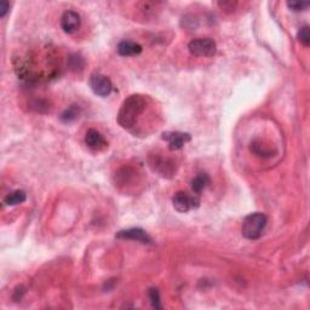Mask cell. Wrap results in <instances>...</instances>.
I'll return each mask as SVG.
<instances>
[{"instance_id": "19", "label": "cell", "mask_w": 310, "mask_h": 310, "mask_svg": "<svg viewBox=\"0 0 310 310\" xmlns=\"http://www.w3.org/2000/svg\"><path fill=\"white\" fill-rule=\"evenodd\" d=\"M287 6L289 9H292L293 11H303V10L308 9L309 3H305V2H288Z\"/></svg>"}, {"instance_id": "18", "label": "cell", "mask_w": 310, "mask_h": 310, "mask_svg": "<svg viewBox=\"0 0 310 310\" xmlns=\"http://www.w3.org/2000/svg\"><path fill=\"white\" fill-rule=\"evenodd\" d=\"M149 299H150L151 306H153L154 309H161L160 295H159V291H158L157 288L149 289Z\"/></svg>"}, {"instance_id": "4", "label": "cell", "mask_w": 310, "mask_h": 310, "mask_svg": "<svg viewBox=\"0 0 310 310\" xmlns=\"http://www.w3.org/2000/svg\"><path fill=\"white\" fill-rule=\"evenodd\" d=\"M91 90L93 91V93L100 97H107L110 95L113 90V84L110 82V79L103 74L95 73L90 76L89 80Z\"/></svg>"}, {"instance_id": "12", "label": "cell", "mask_w": 310, "mask_h": 310, "mask_svg": "<svg viewBox=\"0 0 310 310\" xmlns=\"http://www.w3.org/2000/svg\"><path fill=\"white\" fill-rule=\"evenodd\" d=\"M210 184V177L207 173H199L191 181V189L195 194H200Z\"/></svg>"}, {"instance_id": "9", "label": "cell", "mask_w": 310, "mask_h": 310, "mask_svg": "<svg viewBox=\"0 0 310 310\" xmlns=\"http://www.w3.org/2000/svg\"><path fill=\"white\" fill-rule=\"evenodd\" d=\"M118 239H127V240H134L142 244H150L151 239L149 235L147 234L143 229L141 228H131L126 229V230H120L117 234Z\"/></svg>"}, {"instance_id": "6", "label": "cell", "mask_w": 310, "mask_h": 310, "mask_svg": "<svg viewBox=\"0 0 310 310\" xmlns=\"http://www.w3.org/2000/svg\"><path fill=\"white\" fill-rule=\"evenodd\" d=\"M172 204L178 212L185 214V212L190 211L191 208L198 207L200 200L197 197H191V195L184 193V191H178L172 198Z\"/></svg>"}, {"instance_id": "16", "label": "cell", "mask_w": 310, "mask_h": 310, "mask_svg": "<svg viewBox=\"0 0 310 310\" xmlns=\"http://www.w3.org/2000/svg\"><path fill=\"white\" fill-rule=\"evenodd\" d=\"M251 150L254 151L255 154H257L258 157H272V154H273L270 148L262 146V144L259 142H252L251 143Z\"/></svg>"}, {"instance_id": "8", "label": "cell", "mask_w": 310, "mask_h": 310, "mask_svg": "<svg viewBox=\"0 0 310 310\" xmlns=\"http://www.w3.org/2000/svg\"><path fill=\"white\" fill-rule=\"evenodd\" d=\"M80 22L82 21H80L79 13L72 11V10L66 11L62 15V17H61V27L68 34H72V33L78 30V28L80 27Z\"/></svg>"}, {"instance_id": "14", "label": "cell", "mask_w": 310, "mask_h": 310, "mask_svg": "<svg viewBox=\"0 0 310 310\" xmlns=\"http://www.w3.org/2000/svg\"><path fill=\"white\" fill-rule=\"evenodd\" d=\"M80 115V108L78 106H70L67 108L65 112L61 115V119L65 123H72V121L76 120Z\"/></svg>"}, {"instance_id": "17", "label": "cell", "mask_w": 310, "mask_h": 310, "mask_svg": "<svg viewBox=\"0 0 310 310\" xmlns=\"http://www.w3.org/2000/svg\"><path fill=\"white\" fill-rule=\"evenodd\" d=\"M297 38H298L299 43H301L302 45H304L305 48H308V46L310 45V34H309V27L308 26L302 27V28L298 30Z\"/></svg>"}, {"instance_id": "15", "label": "cell", "mask_w": 310, "mask_h": 310, "mask_svg": "<svg viewBox=\"0 0 310 310\" xmlns=\"http://www.w3.org/2000/svg\"><path fill=\"white\" fill-rule=\"evenodd\" d=\"M68 66L69 68L74 70V72H78V70H83L84 67H85V61L82 56L79 55H72L68 59Z\"/></svg>"}, {"instance_id": "1", "label": "cell", "mask_w": 310, "mask_h": 310, "mask_svg": "<svg viewBox=\"0 0 310 310\" xmlns=\"http://www.w3.org/2000/svg\"><path fill=\"white\" fill-rule=\"evenodd\" d=\"M149 107V99L142 95H132L124 101L118 113V123L125 130L134 132L142 115Z\"/></svg>"}, {"instance_id": "20", "label": "cell", "mask_w": 310, "mask_h": 310, "mask_svg": "<svg viewBox=\"0 0 310 310\" xmlns=\"http://www.w3.org/2000/svg\"><path fill=\"white\" fill-rule=\"evenodd\" d=\"M26 293V288L23 287V286H18V287H16L15 291H13V299L15 301H20L23 297V295Z\"/></svg>"}, {"instance_id": "2", "label": "cell", "mask_w": 310, "mask_h": 310, "mask_svg": "<svg viewBox=\"0 0 310 310\" xmlns=\"http://www.w3.org/2000/svg\"><path fill=\"white\" fill-rule=\"evenodd\" d=\"M265 225H267V217L261 212H255L245 217L242 222L241 232L248 240H257L262 237Z\"/></svg>"}, {"instance_id": "13", "label": "cell", "mask_w": 310, "mask_h": 310, "mask_svg": "<svg viewBox=\"0 0 310 310\" xmlns=\"http://www.w3.org/2000/svg\"><path fill=\"white\" fill-rule=\"evenodd\" d=\"M27 199V195L23 190H15L12 193H10L4 198V204L6 206H15V205H20L25 203Z\"/></svg>"}, {"instance_id": "10", "label": "cell", "mask_w": 310, "mask_h": 310, "mask_svg": "<svg viewBox=\"0 0 310 310\" xmlns=\"http://www.w3.org/2000/svg\"><path fill=\"white\" fill-rule=\"evenodd\" d=\"M85 143L87 147L91 148V149L99 150V151L106 149V148L108 147V143H107V141L104 140V137L99 132V131H96L93 129H90L86 132Z\"/></svg>"}, {"instance_id": "21", "label": "cell", "mask_w": 310, "mask_h": 310, "mask_svg": "<svg viewBox=\"0 0 310 310\" xmlns=\"http://www.w3.org/2000/svg\"><path fill=\"white\" fill-rule=\"evenodd\" d=\"M9 10H10V4L6 2V0H3V2L0 3V16H2V17H5V15L9 12Z\"/></svg>"}, {"instance_id": "11", "label": "cell", "mask_w": 310, "mask_h": 310, "mask_svg": "<svg viewBox=\"0 0 310 310\" xmlns=\"http://www.w3.org/2000/svg\"><path fill=\"white\" fill-rule=\"evenodd\" d=\"M117 50H118V53L124 57L137 56L142 52V46H141L138 43L131 42V40H123V42L119 43Z\"/></svg>"}, {"instance_id": "3", "label": "cell", "mask_w": 310, "mask_h": 310, "mask_svg": "<svg viewBox=\"0 0 310 310\" xmlns=\"http://www.w3.org/2000/svg\"><path fill=\"white\" fill-rule=\"evenodd\" d=\"M188 49L193 56L197 57H212L216 55L217 45L211 38H198L188 44Z\"/></svg>"}, {"instance_id": "7", "label": "cell", "mask_w": 310, "mask_h": 310, "mask_svg": "<svg viewBox=\"0 0 310 310\" xmlns=\"http://www.w3.org/2000/svg\"><path fill=\"white\" fill-rule=\"evenodd\" d=\"M163 140L168 143V149L170 150H180L184 147L185 143H188L191 140L189 133L184 132H164Z\"/></svg>"}, {"instance_id": "5", "label": "cell", "mask_w": 310, "mask_h": 310, "mask_svg": "<svg viewBox=\"0 0 310 310\" xmlns=\"http://www.w3.org/2000/svg\"><path fill=\"white\" fill-rule=\"evenodd\" d=\"M149 166L164 177H172L175 172H176L173 161L161 157V155H150Z\"/></svg>"}]
</instances>
